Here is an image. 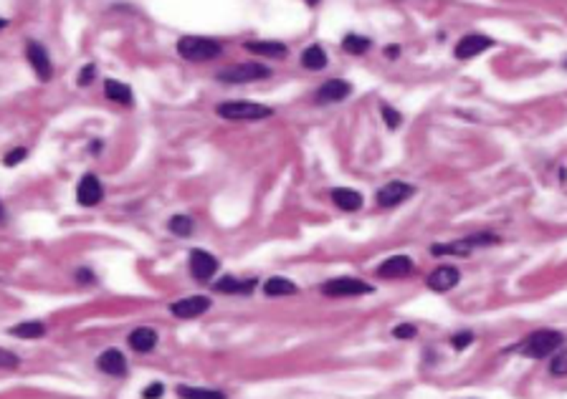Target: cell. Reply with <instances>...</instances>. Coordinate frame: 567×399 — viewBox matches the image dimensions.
I'll return each mask as SVG.
<instances>
[{"label":"cell","mask_w":567,"mask_h":399,"mask_svg":"<svg viewBox=\"0 0 567 399\" xmlns=\"http://www.w3.org/2000/svg\"><path fill=\"white\" fill-rule=\"evenodd\" d=\"M410 273H413V261L408 256H393L378 268V276H380V278H405V276H410Z\"/></svg>","instance_id":"15"},{"label":"cell","mask_w":567,"mask_h":399,"mask_svg":"<svg viewBox=\"0 0 567 399\" xmlns=\"http://www.w3.org/2000/svg\"><path fill=\"white\" fill-rule=\"evenodd\" d=\"M459 280H461V273H459V268H454V265H441V268H436V271L428 276V288L430 291H436V293H445V291H451V288L459 286Z\"/></svg>","instance_id":"7"},{"label":"cell","mask_w":567,"mask_h":399,"mask_svg":"<svg viewBox=\"0 0 567 399\" xmlns=\"http://www.w3.org/2000/svg\"><path fill=\"white\" fill-rule=\"evenodd\" d=\"M13 336H21V339H40L46 334V326L40 321H25V324H18V326L10 328Z\"/></svg>","instance_id":"24"},{"label":"cell","mask_w":567,"mask_h":399,"mask_svg":"<svg viewBox=\"0 0 567 399\" xmlns=\"http://www.w3.org/2000/svg\"><path fill=\"white\" fill-rule=\"evenodd\" d=\"M342 48H345L347 53H355V56H360V53H364V51L370 48V38L349 33V36H345V40H342Z\"/></svg>","instance_id":"26"},{"label":"cell","mask_w":567,"mask_h":399,"mask_svg":"<svg viewBox=\"0 0 567 399\" xmlns=\"http://www.w3.org/2000/svg\"><path fill=\"white\" fill-rule=\"evenodd\" d=\"M264 293L268 298H276V295H294L297 293V286H294L289 278H281V276H274L264 283Z\"/></svg>","instance_id":"21"},{"label":"cell","mask_w":567,"mask_h":399,"mask_svg":"<svg viewBox=\"0 0 567 399\" xmlns=\"http://www.w3.org/2000/svg\"><path fill=\"white\" fill-rule=\"evenodd\" d=\"M211 309V298L205 295H190V298H183V301H175L170 306V311L178 316V319H195Z\"/></svg>","instance_id":"11"},{"label":"cell","mask_w":567,"mask_h":399,"mask_svg":"<svg viewBox=\"0 0 567 399\" xmlns=\"http://www.w3.org/2000/svg\"><path fill=\"white\" fill-rule=\"evenodd\" d=\"M97 367L109 376H124L127 374V359L119 349H106L102 356H99Z\"/></svg>","instance_id":"16"},{"label":"cell","mask_w":567,"mask_h":399,"mask_svg":"<svg viewBox=\"0 0 567 399\" xmlns=\"http://www.w3.org/2000/svg\"><path fill=\"white\" fill-rule=\"evenodd\" d=\"M301 66L309 69V71H322L327 66V53H324L322 46H309L304 53H301Z\"/></svg>","instance_id":"22"},{"label":"cell","mask_w":567,"mask_h":399,"mask_svg":"<svg viewBox=\"0 0 567 399\" xmlns=\"http://www.w3.org/2000/svg\"><path fill=\"white\" fill-rule=\"evenodd\" d=\"M162 391H165V387H162L160 382H154V384H150L145 391H142V399H160Z\"/></svg>","instance_id":"33"},{"label":"cell","mask_w":567,"mask_h":399,"mask_svg":"<svg viewBox=\"0 0 567 399\" xmlns=\"http://www.w3.org/2000/svg\"><path fill=\"white\" fill-rule=\"evenodd\" d=\"M382 119H385V124H388L390 129H397L400 127V112H395V109H393V106H388V104H382Z\"/></svg>","instance_id":"29"},{"label":"cell","mask_w":567,"mask_h":399,"mask_svg":"<svg viewBox=\"0 0 567 399\" xmlns=\"http://www.w3.org/2000/svg\"><path fill=\"white\" fill-rule=\"evenodd\" d=\"M397 51H400V48H397V46H390V48H388L390 58H395V56H397Z\"/></svg>","instance_id":"36"},{"label":"cell","mask_w":567,"mask_h":399,"mask_svg":"<svg viewBox=\"0 0 567 399\" xmlns=\"http://www.w3.org/2000/svg\"><path fill=\"white\" fill-rule=\"evenodd\" d=\"M471 341H474V334H471V331H461V334H456L454 339H451V343H454L456 352H461V349H466V346H469Z\"/></svg>","instance_id":"31"},{"label":"cell","mask_w":567,"mask_h":399,"mask_svg":"<svg viewBox=\"0 0 567 399\" xmlns=\"http://www.w3.org/2000/svg\"><path fill=\"white\" fill-rule=\"evenodd\" d=\"M499 238L496 235H489V232H481V235H469V238H461L456 243H448V245H433V256H469L474 247L481 245H496Z\"/></svg>","instance_id":"5"},{"label":"cell","mask_w":567,"mask_h":399,"mask_svg":"<svg viewBox=\"0 0 567 399\" xmlns=\"http://www.w3.org/2000/svg\"><path fill=\"white\" fill-rule=\"evenodd\" d=\"M266 76H271V69L264 64H253V61L228 66V69L218 71V81H223V84H251V81L266 79Z\"/></svg>","instance_id":"4"},{"label":"cell","mask_w":567,"mask_h":399,"mask_svg":"<svg viewBox=\"0 0 567 399\" xmlns=\"http://www.w3.org/2000/svg\"><path fill=\"white\" fill-rule=\"evenodd\" d=\"M220 43L213 38H200V36H185L178 40V53L187 61H213L220 56Z\"/></svg>","instance_id":"2"},{"label":"cell","mask_w":567,"mask_h":399,"mask_svg":"<svg viewBox=\"0 0 567 399\" xmlns=\"http://www.w3.org/2000/svg\"><path fill=\"white\" fill-rule=\"evenodd\" d=\"M489 46H491V38H486L481 33H469V36H463L456 43V58H471L481 53V51H486Z\"/></svg>","instance_id":"14"},{"label":"cell","mask_w":567,"mask_h":399,"mask_svg":"<svg viewBox=\"0 0 567 399\" xmlns=\"http://www.w3.org/2000/svg\"><path fill=\"white\" fill-rule=\"evenodd\" d=\"M562 346V334L559 331H552V328H540L535 334H529L522 343V352L529 359H544V356H552Z\"/></svg>","instance_id":"1"},{"label":"cell","mask_w":567,"mask_h":399,"mask_svg":"<svg viewBox=\"0 0 567 399\" xmlns=\"http://www.w3.org/2000/svg\"><path fill=\"white\" fill-rule=\"evenodd\" d=\"M94 73H97V66L94 64L84 66V69L79 71V86H89L91 81H94Z\"/></svg>","instance_id":"32"},{"label":"cell","mask_w":567,"mask_h":399,"mask_svg":"<svg viewBox=\"0 0 567 399\" xmlns=\"http://www.w3.org/2000/svg\"><path fill=\"white\" fill-rule=\"evenodd\" d=\"M102 197H104V190H102V182L97 180V175L81 177L79 190H76L79 205H84V208H94V205L102 202Z\"/></svg>","instance_id":"12"},{"label":"cell","mask_w":567,"mask_h":399,"mask_svg":"<svg viewBox=\"0 0 567 399\" xmlns=\"http://www.w3.org/2000/svg\"><path fill=\"white\" fill-rule=\"evenodd\" d=\"M253 288H256V280L253 278H248L243 283V280H235L231 278V276H226L223 280L216 283V291H223V293H251Z\"/></svg>","instance_id":"23"},{"label":"cell","mask_w":567,"mask_h":399,"mask_svg":"<svg viewBox=\"0 0 567 399\" xmlns=\"http://www.w3.org/2000/svg\"><path fill=\"white\" fill-rule=\"evenodd\" d=\"M332 200L334 205L345 213H357L362 208V195L357 190H349V187H334L332 190Z\"/></svg>","instance_id":"17"},{"label":"cell","mask_w":567,"mask_h":399,"mask_svg":"<svg viewBox=\"0 0 567 399\" xmlns=\"http://www.w3.org/2000/svg\"><path fill=\"white\" fill-rule=\"evenodd\" d=\"M130 346L135 349V352H139V354L152 352L154 346H157V331H154V328H150V326L135 328V331L130 334Z\"/></svg>","instance_id":"18"},{"label":"cell","mask_w":567,"mask_h":399,"mask_svg":"<svg viewBox=\"0 0 567 399\" xmlns=\"http://www.w3.org/2000/svg\"><path fill=\"white\" fill-rule=\"evenodd\" d=\"M415 334H418V328L413 326V324H400V326L393 328V336L395 339H415Z\"/></svg>","instance_id":"30"},{"label":"cell","mask_w":567,"mask_h":399,"mask_svg":"<svg viewBox=\"0 0 567 399\" xmlns=\"http://www.w3.org/2000/svg\"><path fill=\"white\" fill-rule=\"evenodd\" d=\"M415 192L413 184H405V182H388L382 190H378V205L380 208H395L400 205L403 200H408Z\"/></svg>","instance_id":"8"},{"label":"cell","mask_w":567,"mask_h":399,"mask_svg":"<svg viewBox=\"0 0 567 399\" xmlns=\"http://www.w3.org/2000/svg\"><path fill=\"white\" fill-rule=\"evenodd\" d=\"M0 364H3L5 369H13V367H18V356L10 352H0Z\"/></svg>","instance_id":"35"},{"label":"cell","mask_w":567,"mask_h":399,"mask_svg":"<svg viewBox=\"0 0 567 399\" xmlns=\"http://www.w3.org/2000/svg\"><path fill=\"white\" fill-rule=\"evenodd\" d=\"M246 48L251 53H261V56H271V58H284L289 53V48L284 43H276V40H261V43H246Z\"/></svg>","instance_id":"20"},{"label":"cell","mask_w":567,"mask_h":399,"mask_svg":"<svg viewBox=\"0 0 567 399\" xmlns=\"http://www.w3.org/2000/svg\"><path fill=\"white\" fill-rule=\"evenodd\" d=\"M322 291L324 295H329V298H347V295L370 293L373 286H367L364 280H357V278H332L329 283H324Z\"/></svg>","instance_id":"6"},{"label":"cell","mask_w":567,"mask_h":399,"mask_svg":"<svg viewBox=\"0 0 567 399\" xmlns=\"http://www.w3.org/2000/svg\"><path fill=\"white\" fill-rule=\"evenodd\" d=\"M550 374L555 376H567V352L555 354L550 359Z\"/></svg>","instance_id":"28"},{"label":"cell","mask_w":567,"mask_h":399,"mask_svg":"<svg viewBox=\"0 0 567 399\" xmlns=\"http://www.w3.org/2000/svg\"><path fill=\"white\" fill-rule=\"evenodd\" d=\"M180 399H226V394L213 389H198V387H178Z\"/></svg>","instance_id":"25"},{"label":"cell","mask_w":567,"mask_h":399,"mask_svg":"<svg viewBox=\"0 0 567 399\" xmlns=\"http://www.w3.org/2000/svg\"><path fill=\"white\" fill-rule=\"evenodd\" d=\"M349 94H352V86H349L347 81L329 79L319 86V91H316V101H319V104H337V101H345Z\"/></svg>","instance_id":"9"},{"label":"cell","mask_w":567,"mask_h":399,"mask_svg":"<svg viewBox=\"0 0 567 399\" xmlns=\"http://www.w3.org/2000/svg\"><path fill=\"white\" fill-rule=\"evenodd\" d=\"M25 56H28V61H31L33 71L38 73L43 81L51 79V58L49 53H46V48L40 46V43H36V40H28V46H25Z\"/></svg>","instance_id":"13"},{"label":"cell","mask_w":567,"mask_h":399,"mask_svg":"<svg viewBox=\"0 0 567 399\" xmlns=\"http://www.w3.org/2000/svg\"><path fill=\"white\" fill-rule=\"evenodd\" d=\"M218 271V261L205 253V250H193L190 253V273L195 280H211Z\"/></svg>","instance_id":"10"},{"label":"cell","mask_w":567,"mask_h":399,"mask_svg":"<svg viewBox=\"0 0 567 399\" xmlns=\"http://www.w3.org/2000/svg\"><path fill=\"white\" fill-rule=\"evenodd\" d=\"M170 232H175V235H180V238H187V235L193 232V217L175 215L170 220Z\"/></svg>","instance_id":"27"},{"label":"cell","mask_w":567,"mask_h":399,"mask_svg":"<svg viewBox=\"0 0 567 399\" xmlns=\"http://www.w3.org/2000/svg\"><path fill=\"white\" fill-rule=\"evenodd\" d=\"M216 114L223 119H266L274 114L271 106L253 104V101H226L216 106Z\"/></svg>","instance_id":"3"},{"label":"cell","mask_w":567,"mask_h":399,"mask_svg":"<svg viewBox=\"0 0 567 399\" xmlns=\"http://www.w3.org/2000/svg\"><path fill=\"white\" fill-rule=\"evenodd\" d=\"M104 94L109 101H117V104H124V106H132V88L127 86V84H121V81H114V79H106L104 81Z\"/></svg>","instance_id":"19"},{"label":"cell","mask_w":567,"mask_h":399,"mask_svg":"<svg viewBox=\"0 0 567 399\" xmlns=\"http://www.w3.org/2000/svg\"><path fill=\"white\" fill-rule=\"evenodd\" d=\"M25 160V149H13V152L5 154V165L8 167H13V165H18V162Z\"/></svg>","instance_id":"34"}]
</instances>
